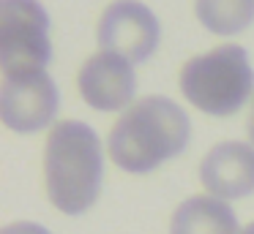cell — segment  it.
<instances>
[{
	"mask_svg": "<svg viewBox=\"0 0 254 234\" xmlns=\"http://www.w3.org/2000/svg\"><path fill=\"white\" fill-rule=\"evenodd\" d=\"M191 136V120L167 95H145L118 117L110 131V158L118 169L148 174L181 155Z\"/></svg>",
	"mask_w": 254,
	"mask_h": 234,
	"instance_id": "6da1fadb",
	"label": "cell"
},
{
	"mask_svg": "<svg viewBox=\"0 0 254 234\" xmlns=\"http://www.w3.org/2000/svg\"><path fill=\"white\" fill-rule=\"evenodd\" d=\"M104 177L101 139L88 123L61 120L44 144V188L55 210L82 215L96 204Z\"/></svg>",
	"mask_w": 254,
	"mask_h": 234,
	"instance_id": "7a4b0ae2",
	"label": "cell"
},
{
	"mask_svg": "<svg viewBox=\"0 0 254 234\" xmlns=\"http://www.w3.org/2000/svg\"><path fill=\"white\" fill-rule=\"evenodd\" d=\"M254 71L241 44H221L194 54L181 68V93L210 117H230L252 98Z\"/></svg>",
	"mask_w": 254,
	"mask_h": 234,
	"instance_id": "3957f363",
	"label": "cell"
},
{
	"mask_svg": "<svg viewBox=\"0 0 254 234\" xmlns=\"http://www.w3.org/2000/svg\"><path fill=\"white\" fill-rule=\"evenodd\" d=\"M52 60L50 14L39 0H0V65L3 74L47 71Z\"/></svg>",
	"mask_w": 254,
	"mask_h": 234,
	"instance_id": "277c9868",
	"label": "cell"
},
{
	"mask_svg": "<svg viewBox=\"0 0 254 234\" xmlns=\"http://www.w3.org/2000/svg\"><path fill=\"white\" fill-rule=\"evenodd\" d=\"M61 106L58 85L47 71L3 74L0 87V117L8 131L36 134L55 120Z\"/></svg>",
	"mask_w": 254,
	"mask_h": 234,
	"instance_id": "5b68a950",
	"label": "cell"
},
{
	"mask_svg": "<svg viewBox=\"0 0 254 234\" xmlns=\"http://www.w3.org/2000/svg\"><path fill=\"white\" fill-rule=\"evenodd\" d=\"M101 52L118 54L128 63H145L159 49L161 25L139 0H115L104 8L96 30Z\"/></svg>",
	"mask_w": 254,
	"mask_h": 234,
	"instance_id": "8992f818",
	"label": "cell"
},
{
	"mask_svg": "<svg viewBox=\"0 0 254 234\" xmlns=\"http://www.w3.org/2000/svg\"><path fill=\"white\" fill-rule=\"evenodd\" d=\"M77 87L85 103L96 112H126L134 103L137 76L128 60L110 52H96L79 65Z\"/></svg>",
	"mask_w": 254,
	"mask_h": 234,
	"instance_id": "52a82bcc",
	"label": "cell"
},
{
	"mask_svg": "<svg viewBox=\"0 0 254 234\" xmlns=\"http://www.w3.org/2000/svg\"><path fill=\"white\" fill-rule=\"evenodd\" d=\"M199 183L216 199H243L254 193V144L219 141L199 163Z\"/></svg>",
	"mask_w": 254,
	"mask_h": 234,
	"instance_id": "ba28073f",
	"label": "cell"
},
{
	"mask_svg": "<svg viewBox=\"0 0 254 234\" xmlns=\"http://www.w3.org/2000/svg\"><path fill=\"white\" fill-rule=\"evenodd\" d=\"M170 234H241L238 218L224 199L189 196L170 218Z\"/></svg>",
	"mask_w": 254,
	"mask_h": 234,
	"instance_id": "9c48e42d",
	"label": "cell"
},
{
	"mask_svg": "<svg viewBox=\"0 0 254 234\" xmlns=\"http://www.w3.org/2000/svg\"><path fill=\"white\" fill-rule=\"evenodd\" d=\"M194 14L205 30L235 36L254 22V0H194Z\"/></svg>",
	"mask_w": 254,
	"mask_h": 234,
	"instance_id": "30bf717a",
	"label": "cell"
},
{
	"mask_svg": "<svg viewBox=\"0 0 254 234\" xmlns=\"http://www.w3.org/2000/svg\"><path fill=\"white\" fill-rule=\"evenodd\" d=\"M0 234H52V232L33 221H17V223H8Z\"/></svg>",
	"mask_w": 254,
	"mask_h": 234,
	"instance_id": "8fae6325",
	"label": "cell"
},
{
	"mask_svg": "<svg viewBox=\"0 0 254 234\" xmlns=\"http://www.w3.org/2000/svg\"><path fill=\"white\" fill-rule=\"evenodd\" d=\"M249 139L254 144V101H252V112H249Z\"/></svg>",
	"mask_w": 254,
	"mask_h": 234,
	"instance_id": "7c38bea8",
	"label": "cell"
},
{
	"mask_svg": "<svg viewBox=\"0 0 254 234\" xmlns=\"http://www.w3.org/2000/svg\"><path fill=\"white\" fill-rule=\"evenodd\" d=\"M241 234H254V221L249 223V226H243V229H241Z\"/></svg>",
	"mask_w": 254,
	"mask_h": 234,
	"instance_id": "4fadbf2b",
	"label": "cell"
}]
</instances>
